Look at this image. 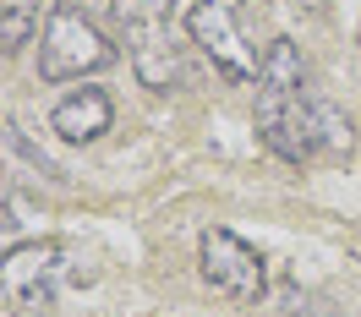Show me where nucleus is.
<instances>
[{"label":"nucleus","instance_id":"obj_1","mask_svg":"<svg viewBox=\"0 0 361 317\" xmlns=\"http://www.w3.org/2000/svg\"><path fill=\"white\" fill-rule=\"evenodd\" d=\"M257 137L285 164H307L317 154L350 148V115L307 88V61L295 39H274L257 71Z\"/></svg>","mask_w":361,"mask_h":317},{"label":"nucleus","instance_id":"obj_2","mask_svg":"<svg viewBox=\"0 0 361 317\" xmlns=\"http://www.w3.org/2000/svg\"><path fill=\"white\" fill-rule=\"evenodd\" d=\"M115 33L126 44L137 82L154 93H176L186 82V49L176 33V0H110Z\"/></svg>","mask_w":361,"mask_h":317},{"label":"nucleus","instance_id":"obj_3","mask_svg":"<svg viewBox=\"0 0 361 317\" xmlns=\"http://www.w3.org/2000/svg\"><path fill=\"white\" fill-rule=\"evenodd\" d=\"M115 61V44L104 27L82 11V0H55L39 33V77L44 82H82Z\"/></svg>","mask_w":361,"mask_h":317},{"label":"nucleus","instance_id":"obj_4","mask_svg":"<svg viewBox=\"0 0 361 317\" xmlns=\"http://www.w3.org/2000/svg\"><path fill=\"white\" fill-rule=\"evenodd\" d=\"M77 251L66 241H17V247L0 257V301L23 317H39L55 306V295L66 290V279L77 273L71 263Z\"/></svg>","mask_w":361,"mask_h":317},{"label":"nucleus","instance_id":"obj_5","mask_svg":"<svg viewBox=\"0 0 361 317\" xmlns=\"http://www.w3.org/2000/svg\"><path fill=\"white\" fill-rule=\"evenodd\" d=\"M186 39L203 49L214 71L225 82H257V44L247 39V23H241V0H192L186 6Z\"/></svg>","mask_w":361,"mask_h":317},{"label":"nucleus","instance_id":"obj_6","mask_svg":"<svg viewBox=\"0 0 361 317\" xmlns=\"http://www.w3.org/2000/svg\"><path fill=\"white\" fill-rule=\"evenodd\" d=\"M197 268H203V279L214 285V295H225L235 306H257V301L269 295V263H263V251L252 247V241H241L235 230H225V225L203 230Z\"/></svg>","mask_w":361,"mask_h":317},{"label":"nucleus","instance_id":"obj_7","mask_svg":"<svg viewBox=\"0 0 361 317\" xmlns=\"http://www.w3.org/2000/svg\"><path fill=\"white\" fill-rule=\"evenodd\" d=\"M115 126V104L104 88H71L55 110H49V132L71 142V148H82V142H99V137Z\"/></svg>","mask_w":361,"mask_h":317},{"label":"nucleus","instance_id":"obj_8","mask_svg":"<svg viewBox=\"0 0 361 317\" xmlns=\"http://www.w3.org/2000/svg\"><path fill=\"white\" fill-rule=\"evenodd\" d=\"M39 27V0H0V49H23Z\"/></svg>","mask_w":361,"mask_h":317}]
</instances>
